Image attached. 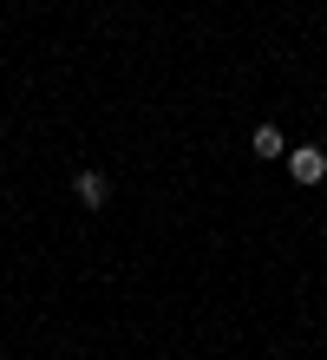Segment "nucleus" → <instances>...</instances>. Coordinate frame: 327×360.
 <instances>
[{"mask_svg":"<svg viewBox=\"0 0 327 360\" xmlns=\"http://www.w3.org/2000/svg\"><path fill=\"white\" fill-rule=\"evenodd\" d=\"M255 158H288V144H281L275 124H262V131H255Z\"/></svg>","mask_w":327,"mask_h":360,"instance_id":"3","label":"nucleus"},{"mask_svg":"<svg viewBox=\"0 0 327 360\" xmlns=\"http://www.w3.org/2000/svg\"><path fill=\"white\" fill-rule=\"evenodd\" d=\"M72 190H79V203H85V210H105V203H112V184H105L98 171H85Z\"/></svg>","mask_w":327,"mask_h":360,"instance_id":"2","label":"nucleus"},{"mask_svg":"<svg viewBox=\"0 0 327 360\" xmlns=\"http://www.w3.org/2000/svg\"><path fill=\"white\" fill-rule=\"evenodd\" d=\"M288 171H295V184H321L327 177V151L321 144H301V151H288Z\"/></svg>","mask_w":327,"mask_h":360,"instance_id":"1","label":"nucleus"}]
</instances>
